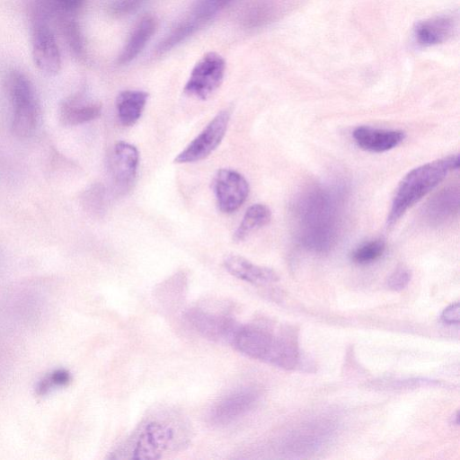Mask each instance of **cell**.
<instances>
[{"mask_svg": "<svg viewBox=\"0 0 460 460\" xmlns=\"http://www.w3.org/2000/svg\"><path fill=\"white\" fill-rule=\"evenodd\" d=\"M148 93L140 90H126L119 93L116 108L119 122L126 127L133 126L140 119Z\"/></svg>", "mask_w": 460, "mask_h": 460, "instance_id": "44dd1931", "label": "cell"}, {"mask_svg": "<svg viewBox=\"0 0 460 460\" xmlns=\"http://www.w3.org/2000/svg\"><path fill=\"white\" fill-rule=\"evenodd\" d=\"M213 189L219 209L224 213L236 211L249 195V183L238 172L219 170L213 181Z\"/></svg>", "mask_w": 460, "mask_h": 460, "instance_id": "30bf717a", "label": "cell"}, {"mask_svg": "<svg viewBox=\"0 0 460 460\" xmlns=\"http://www.w3.org/2000/svg\"><path fill=\"white\" fill-rule=\"evenodd\" d=\"M441 385V384L435 380L415 378V379H405V380H394L391 381L390 387L394 389H409L417 388L421 386H435Z\"/></svg>", "mask_w": 460, "mask_h": 460, "instance_id": "f1b7e54d", "label": "cell"}, {"mask_svg": "<svg viewBox=\"0 0 460 460\" xmlns=\"http://www.w3.org/2000/svg\"><path fill=\"white\" fill-rule=\"evenodd\" d=\"M85 0H32L31 18L55 22L63 17L75 16Z\"/></svg>", "mask_w": 460, "mask_h": 460, "instance_id": "ffe728a7", "label": "cell"}, {"mask_svg": "<svg viewBox=\"0 0 460 460\" xmlns=\"http://www.w3.org/2000/svg\"><path fill=\"white\" fill-rule=\"evenodd\" d=\"M357 145L369 152L382 153L397 146L404 139V132L397 129L358 127L352 133Z\"/></svg>", "mask_w": 460, "mask_h": 460, "instance_id": "9a60e30c", "label": "cell"}, {"mask_svg": "<svg viewBox=\"0 0 460 460\" xmlns=\"http://www.w3.org/2000/svg\"><path fill=\"white\" fill-rule=\"evenodd\" d=\"M299 243L315 252L329 251L339 227L337 196L328 188L313 187L303 192L294 206Z\"/></svg>", "mask_w": 460, "mask_h": 460, "instance_id": "6da1fadb", "label": "cell"}, {"mask_svg": "<svg viewBox=\"0 0 460 460\" xmlns=\"http://www.w3.org/2000/svg\"><path fill=\"white\" fill-rule=\"evenodd\" d=\"M190 439L187 423L177 414L158 413L147 418L112 453L115 459H158L179 450Z\"/></svg>", "mask_w": 460, "mask_h": 460, "instance_id": "7a4b0ae2", "label": "cell"}, {"mask_svg": "<svg viewBox=\"0 0 460 460\" xmlns=\"http://www.w3.org/2000/svg\"><path fill=\"white\" fill-rule=\"evenodd\" d=\"M70 381L71 375L66 369H55L40 380L36 390L39 394L43 395L52 390L66 386Z\"/></svg>", "mask_w": 460, "mask_h": 460, "instance_id": "4316f807", "label": "cell"}, {"mask_svg": "<svg viewBox=\"0 0 460 460\" xmlns=\"http://www.w3.org/2000/svg\"><path fill=\"white\" fill-rule=\"evenodd\" d=\"M200 26L189 16L179 22L161 41L158 52H166L191 36Z\"/></svg>", "mask_w": 460, "mask_h": 460, "instance_id": "cb8c5ba5", "label": "cell"}, {"mask_svg": "<svg viewBox=\"0 0 460 460\" xmlns=\"http://www.w3.org/2000/svg\"><path fill=\"white\" fill-rule=\"evenodd\" d=\"M61 36L70 51L76 57H81L84 51L83 34L75 16L63 17L55 22Z\"/></svg>", "mask_w": 460, "mask_h": 460, "instance_id": "603a6c76", "label": "cell"}, {"mask_svg": "<svg viewBox=\"0 0 460 460\" xmlns=\"http://www.w3.org/2000/svg\"><path fill=\"white\" fill-rule=\"evenodd\" d=\"M233 0H197L189 17L200 25H204Z\"/></svg>", "mask_w": 460, "mask_h": 460, "instance_id": "d4e9b609", "label": "cell"}, {"mask_svg": "<svg viewBox=\"0 0 460 460\" xmlns=\"http://www.w3.org/2000/svg\"><path fill=\"white\" fill-rule=\"evenodd\" d=\"M411 279V270L405 267H399L389 276L386 285L393 291H401L408 286Z\"/></svg>", "mask_w": 460, "mask_h": 460, "instance_id": "83f0119b", "label": "cell"}, {"mask_svg": "<svg viewBox=\"0 0 460 460\" xmlns=\"http://www.w3.org/2000/svg\"><path fill=\"white\" fill-rule=\"evenodd\" d=\"M228 344L249 358L284 369L295 368L300 360L297 334L291 327L274 332L263 326L238 323Z\"/></svg>", "mask_w": 460, "mask_h": 460, "instance_id": "3957f363", "label": "cell"}, {"mask_svg": "<svg viewBox=\"0 0 460 460\" xmlns=\"http://www.w3.org/2000/svg\"><path fill=\"white\" fill-rule=\"evenodd\" d=\"M385 250L382 239H373L358 246L351 254V259L358 264H368L378 260Z\"/></svg>", "mask_w": 460, "mask_h": 460, "instance_id": "484cf974", "label": "cell"}, {"mask_svg": "<svg viewBox=\"0 0 460 460\" xmlns=\"http://www.w3.org/2000/svg\"><path fill=\"white\" fill-rule=\"evenodd\" d=\"M31 22L33 62L41 73L55 75L61 69V54L51 23L39 18H31Z\"/></svg>", "mask_w": 460, "mask_h": 460, "instance_id": "8992f818", "label": "cell"}, {"mask_svg": "<svg viewBox=\"0 0 460 460\" xmlns=\"http://www.w3.org/2000/svg\"><path fill=\"white\" fill-rule=\"evenodd\" d=\"M145 0H112L110 10L112 13L122 15L137 9Z\"/></svg>", "mask_w": 460, "mask_h": 460, "instance_id": "f546056e", "label": "cell"}, {"mask_svg": "<svg viewBox=\"0 0 460 460\" xmlns=\"http://www.w3.org/2000/svg\"><path fill=\"white\" fill-rule=\"evenodd\" d=\"M138 161L139 154L136 146L124 141L115 145L111 169L119 189L125 190L131 186L137 175Z\"/></svg>", "mask_w": 460, "mask_h": 460, "instance_id": "4fadbf2b", "label": "cell"}, {"mask_svg": "<svg viewBox=\"0 0 460 460\" xmlns=\"http://www.w3.org/2000/svg\"><path fill=\"white\" fill-rule=\"evenodd\" d=\"M441 319L447 324H458L460 320L459 303L456 302L446 307L441 314Z\"/></svg>", "mask_w": 460, "mask_h": 460, "instance_id": "4dcf8cb0", "label": "cell"}, {"mask_svg": "<svg viewBox=\"0 0 460 460\" xmlns=\"http://www.w3.org/2000/svg\"><path fill=\"white\" fill-rule=\"evenodd\" d=\"M224 266L231 275L252 284H267L279 279L272 270L256 265L238 255L226 256L224 259Z\"/></svg>", "mask_w": 460, "mask_h": 460, "instance_id": "2e32d148", "label": "cell"}, {"mask_svg": "<svg viewBox=\"0 0 460 460\" xmlns=\"http://www.w3.org/2000/svg\"><path fill=\"white\" fill-rule=\"evenodd\" d=\"M330 425L323 422H309L291 431L285 438L283 447L292 454H308L321 447L330 436Z\"/></svg>", "mask_w": 460, "mask_h": 460, "instance_id": "7c38bea8", "label": "cell"}, {"mask_svg": "<svg viewBox=\"0 0 460 460\" xmlns=\"http://www.w3.org/2000/svg\"><path fill=\"white\" fill-rule=\"evenodd\" d=\"M271 218L270 209L264 204H253L245 212L239 226L234 233V242L245 240L252 232L266 226Z\"/></svg>", "mask_w": 460, "mask_h": 460, "instance_id": "7402d4cb", "label": "cell"}, {"mask_svg": "<svg viewBox=\"0 0 460 460\" xmlns=\"http://www.w3.org/2000/svg\"><path fill=\"white\" fill-rule=\"evenodd\" d=\"M454 30V18L441 15L420 22L415 28L414 35L419 44L432 46L447 40Z\"/></svg>", "mask_w": 460, "mask_h": 460, "instance_id": "ac0fdd59", "label": "cell"}, {"mask_svg": "<svg viewBox=\"0 0 460 460\" xmlns=\"http://www.w3.org/2000/svg\"><path fill=\"white\" fill-rule=\"evenodd\" d=\"M102 104L82 93L64 100L59 107V119L65 126H77L97 119Z\"/></svg>", "mask_w": 460, "mask_h": 460, "instance_id": "5bb4252c", "label": "cell"}, {"mask_svg": "<svg viewBox=\"0 0 460 460\" xmlns=\"http://www.w3.org/2000/svg\"><path fill=\"white\" fill-rule=\"evenodd\" d=\"M225 70L226 62L219 54L206 53L191 70L184 92L200 100L208 99L220 86Z\"/></svg>", "mask_w": 460, "mask_h": 460, "instance_id": "52a82bcc", "label": "cell"}, {"mask_svg": "<svg viewBox=\"0 0 460 460\" xmlns=\"http://www.w3.org/2000/svg\"><path fill=\"white\" fill-rule=\"evenodd\" d=\"M459 167L457 155L429 162L410 171L399 182L391 205L387 224H395L404 213Z\"/></svg>", "mask_w": 460, "mask_h": 460, "instance_id": "277c9868", "label": "cell"}, {"mask_svg": "<svg viewBox=\"0 0 460 460\" xmlns=\"http://www.w3.org/2000/svg\"><path fill=\"white\" fill-rule=\"evenodd\" d=\"M230 117V110L220 111L204 129L177 155L174 163H194L208 156L225 137Z\"/></svg>", "mask_w": 460, "mask_h": 460, "instance_id": "ba28073f", "label": "cell"}, {"mask_svg": "<svg viewBox=\"0 0 460 460\" xmlns=\"http://www.w3.org/2000/svg\"><path fill=\"white\" fill-rule=\"evenodd\" d=\"M459 191L456 187L445 188L437 193L427 204L425 216L432 225L444 224L457 213Z\"/></svg>", "mask_w": 460, "mask_h": 460, "instance_id": "e0dca14e", "label": "cell"}, {"mask_svg": "<svg viewBox=\"0 0 460 460\" xmlns=\"http://www.w3.org/2000/svg\"><path fill=\"white\" fill-rule=\"evenodd\" d=\"M185 320L199 334L213 341L227 343L237 322L233 318L201 308H190Z\"/></svg>", "mask_w": 460, "mask_h": 460, "instance_id": "8fae6325", "label": "cell"}, {"mask_svg": "<svg viewBox=\"0 0 460 460\" xmlns=\"http://www.w3.org/2000/svg\"><path fill=\"white\" fill-rule=\"evenodd\" d=\"M7 97L12 104V132L18 137H31L36 130L40 104L31 80L19 70H11L4 79Z\"/></svg>", "mask_w": 460, "mask_h": 460, "instance_id": "5b68a950", "label": "cell"}, {"mask_svg": "<svg viewBox=\"0 0 460 460\" xmlns=\"http://www.w3.org/2000/svg\"><path fill=\"white\" fill-rule=\"evenodd\" d=\"M155 29V18L152 15L144 16L133 29L118 58V62L120 65L131 62L145 48Z\"/></svg>", "mask_w": 460, "mask_h": 460, "instance_id": "d6986e66", "label": "cell"}, {"mask_svg": "<svg viewBox=\"0 0 460 460\" xmlns=\"http://www.w3.org/2000/svg\"><path fill=\"white\" fill-rule=\"evenodd\" d=\"M259 396L253 387H243L227 394L211 408L208 414L210 423L225 426L237 420L254 407Z\"/></svg>", "mask_w": 460, "mask_h": 460, "instance_id": "9c48e42d", "label": "cell"}]
</instances>
